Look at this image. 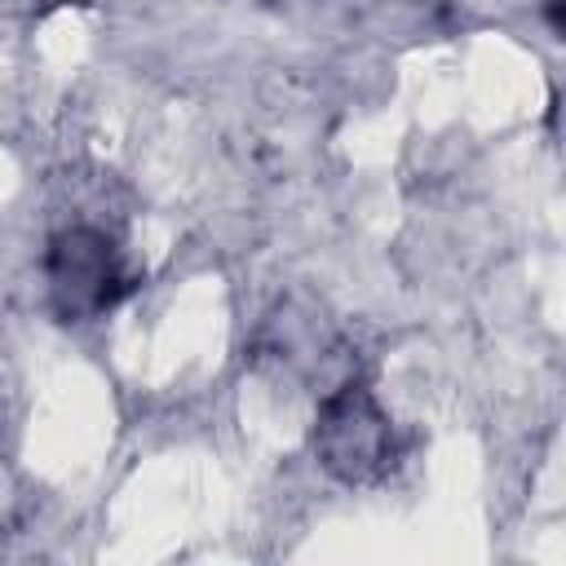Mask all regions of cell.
<instances>
[{
  "mask_svg": "<svg viewBox=\"0 0 566 566\" xmlns=\"http://www.w3.org/2000/svg\"><path fill=\"white\" fill-rule=\"evenodd\" d=\"M44 274H49V292L62 318H93L111 310L128 287L115 243L93 226H71L53 234Z\"/></svg>",
  "mask_w": 566,
  "mask_h": 566,
  "instance_id": "7a4b0ae2",
  "label": "cell"
},
{
  "mask_svg": "<svg viewBox=\"0 0 566 566\" xmlns=\"http://www.w3.org/2000/svg\"><path fill=\"white\" fill-rule=\"evenodd\" d=\"M314 455L332 478L349 486L376 482L394 464L389 416L380 411V402L363 380H349L323 398L314 420Z\"/></svg>",
  "mask_w": 566,
  "mask_h": 566,
  "instance_id": "6da1fadb",
  "label": "cell"
},
{
  "mask_svg": "<svg viewBox=\"0 0 566 566\" xmlns=\"http://www.w3.org/2000/svg\"><path fill=\"white\" fill-rule=\"evenodd\" d=\"M544 9H548V27H553V31H566V18H562V0H548Z\"/></svg>",
  "mask_w": 566,
  "mask_h": 566,
  "instance_id": "3957f363",
  "label": "cell"
}]
</instances>
